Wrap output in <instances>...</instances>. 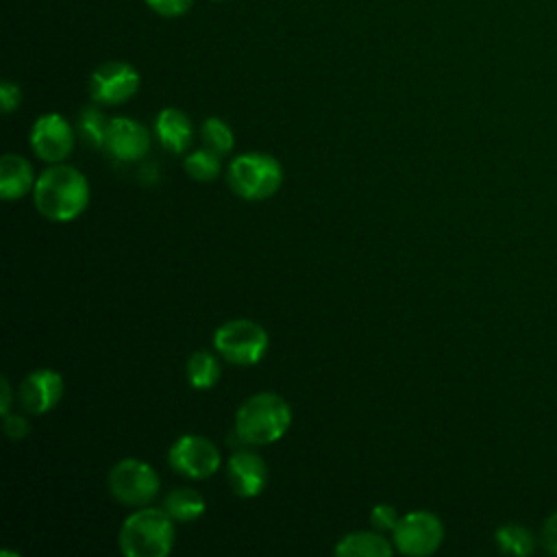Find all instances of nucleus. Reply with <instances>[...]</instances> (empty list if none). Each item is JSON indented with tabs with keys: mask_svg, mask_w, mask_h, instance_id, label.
Here are the masks:
<instances>
[{
	"mask_svg": "<svg viewBox=\"0 0 557 557\" xmlns=\"http://www.w3.org/2000/svg\"><path fill=\"white\" fill-rule=\"evenodd\" d=\"M35 207L52 222H70L78 218L89 202V183L72 165L57 163L35 181Z\"/></svg>",
	"mask_w": 557,
	"mask_h": 557,
	"instance_id": "1",
	"label": "nucleus"
},
{
	"mask_svg": "<svg viewBox=\"0 0 557 557\" xmlns=\"http://www.w3.org/2000/svg\"><path fill=\"white\" fill-rule=\"evenodd\" d=\"M292 424V409L283 396L259 392L244 400L235 413V435L252 446L281 440Z\"/></svg>",
	"mask_w": 557,
	"mask_h": 557,
	"instance_id": "2",
	"label": "nucleus"
},
{
	"mask_svg": "<svg viewBox=\"0 0 557 557\" xmlns=\"http://www.w3.org/2000/svg\"><path fill=\"white\" fill-rule=\"evenodd\" d=\"M174 537L170 513L165 509L144 507L122 522L117 542L126 557H165L174 546Z\"/></svg>",
	"mask_w": 557,
	"mask_h": 557,
	"instance_id": "3",
	"label": "nucleus"
},
{
	"mask_svg": "<svg viewBox=\"0 0 557 557\" xmlns=\"http://www.w3.org/2000/svg\"><path fill=\"white\" fill-rule=\"evenodd\" d=\"M231 189L244 200L270 198L283 183L281 163L265 152H246L231 161L226 170Z\"/></svg>",
	"mask_w": 557,
	"mask_h": 557,
	"instance_id": "4",
	"label": "nucleus"
},
{
	"mask_svg": "<svg viewBox=\"0 0 557 557\" xmlns=\"http://www.w3.org/2000/svg\"><path fill=\"white\" fill-rule=\"evenodd\" d=\"M215 350L235 366H252L263 359L268 350V333L252 320H228L213 333Z\"/></svg>",
	"mask_w": 557,
	"mask_h": 557,
	"instance_id": "5",
	"label": "nucleus"
},
{
	"mask_svg": "<svg viewBox=\"0 0 557 557\" xmlns=\"http://www.w3.org/2000/svg\"><path fill=\"white\" fill-rule=\"evenodd\" d=\"M109 492L122 505H146L159 492V474L141 459H122L109 472Z\"/></svg>",
	"mask_w": 557,
	"mask_h": 557,
	"instance_id": "6",
	"label": "nucleus"
},
{
	"mask_svg": "<svg viewBox=\"0 0 557 557\" xmlns=\"http://www.w3.org/2000/svg\"><path fill=\"white\" fill-rule=\"evenodd\" d=\"M444 540L442 520L431 511H409L400 516L398 524L392 531L394 548L403 555L424 557L440 548Z\"/></svg>",
	"mask_w": 557,
	"mask_h": 557,
	"instance_id": "7",
	"label": "nucleus"
},
{
	"mask_svg": "<svg viewBox=\"0 0 557 557\" xmlns=\"http://www.w3.org/2000/svg\"><path fill=\"white\" fill-rule=\"evenodd\" d=\"M168 463L187 479H207L220 470L222 457L202 435H181L168 450Z\"/></svg>",
	"mask_w": 557,
	"mask_h": 557,
	"instance_id": "8",
	"label": "nucleus"
},
{
	"mask_svg": "<svg viewBox=\"0 0 557 557\" xmlns=\"http://www.w3.org/2000/svg\"><path fill=\"white\" fill-rule=\"evenodd\" d=\"M139 89V74L133 65L109 61L100 65L89 78V94L100 104H120L135 96Z\"/></svg>",
	"mask_w": 557,
	"mask_h": 557,
	"instance_id": "9",
	"label": "nucleus"
},
{
	"mask_svg": "<svg viewBox=\"0 0 557 557\" xmlns=\"http://www.w3.org/2000/svg\"><path fill=\"white\" fill-rule=\"evenodd\" d=\"M33 152L48 163H61L74 148V131L59 113L41 115L30 128Z\"/></svg>",
	"mask_w": 557,
	"mask_h": 557,
	"instance_id": "10",
	"label": "nucleus"
},
{
	"mask_svg": "<svg viewBox=\"0 0 557 557\" xmlns=\"http://www.w3.org/2000/svg\"><path fill=\"white\" fill-rule=\"evenodd\" d=\"M150 148V135L148 131L131 120V117H113L109 120L107 137H104V150L122 163H133L146 157Z\"/></svg>",
	"mask_w": 557,
	"mask_h": 557,
	"instance_id": "11",
	"label": "nucleus"
},
{
	"mask_svg": "<svg viewBox=\"0 0 557 557\" xmlns=\"http://www.w3.org/2000/svg\"><path fill=\"white\" fill-rule=\"evenodd\" d=\"M20 405L28 413H46L54 409L63 396V376L50 368H39L26 374L20 385Z\"/></svg>",
	"mask_w": 557,
	"mask_h": 557,
	"instance_id": "12",
	"label": "nucleus"
},
{
	"mask_svg": "<svg viewBox=\"0 0 557 557\" xmlns=\"http://www.w3.org/2000/svg\"><path fill=\"white\" fill-rule=\"evenodd\" d=\"M226 479L231 490L242 498L259 496L268 483V466L252 450H235L226 463Z\"/></svg>",
	"mask_w": 557,
	"mask_h": 557,
	"instance_id": "13",
	"label": "nucleus"
},
{
	"mask_svg": "<svg viewBox=\"0 0 557 557\" xmlns=\"http://www.w3.org/2000/svg\"><path fill=\"white\" fill-rule=\"evenodd\" d=\"M154 131L159 137V144L174 154H181L191 144V122L189 117L178 109H163L154 120Z\"/></svg>",
	"mask_w": 557,
	"mask_h": 557,
	"instance_id": "14",
	"label": "nucleus"
},
{
	"mask_svg": "<svg viewBox=\"0 0 557 557\" xmlns=\"http://www.w3.org/2000/svg\"><path fill=\"white\" fill-rule=\"evenodd\" d=\"M35 183L33 165L20 154H4L0 161V196L4 200H17L30 191Z\"/></svg>",
	"mask_w": 557,
	"mask_h": 557,
	"instance_id": "15",
	"label": "nucleus"
},
{
	"mask_svg": "<svg viewBox=\"0 0 557 557\" xmlns=\"http://www.w3.org/2000/svg\"><path fill=\"white\" fill-rule=\"evenodd\" d=\"M394 550V544H389L381 531H355L344 535L335 546L337 557H392Z\"/></svg>",
	"mask_w": 557,
	"mask_h": 557,
	"instance_id": "16",
	"label": "nucleus"
},
{
	"mask_svg": "<svg viewBox=\"0 0 557 557\" xmlns=\"http://www.w3.org/2000/svg\"><path fill=\"white\" fill-rule=\"evenodd\" d=\"M163 509L176 522H194L205 513V498L191 487H178L165 496Z\"/></svg>",
	"mask_w": 557,
	"mask_h": 557,
	"instance_id": "17",
	"label": "nucleus"
},
{
	"mask_svg": "<svg viewBox=\"0 0 557 557\" xmlns=\"http://www.w3.org/2000/svg\"><path fill=\"white\" fill-rule=\"evenodd\" d=\"M187 381L194 389H211L220 381V363L207 350H196L185 366Z\"/></svg>",
	"mask_w": 557,
	"mask_h": 557,
	"instance_id": "18",
	"label": "nucleus"
},
{
	"mask_svg": "<svg viewBox=\"0 0 557 557\" xmlns=\"http://www.w3.org/2000/svg\"><path fill=\"white\" fill-rule=\"evenodd\" d=\"M494 537H496L498 548L507 555H529L535 548V540H533L531 531L520 524H513V522L498 527Z\"/></svg>",
	"mask_w": 557,
	"mask_h": 557,
	"instance_id": "19",
	"label": "nucleus"
},
{
	"mask_svg": "<svg viewBox=\"0 0 557 557\" xmlns=\"http://www.w3.org/2000/svg\"><path fill=\"white\" fill-rule=\"evenodd\" d=\"M109 120L104 113L96 107H85L78 115V133L85 144L91 148H104V137H107Z\"/></svg>",
	"mask_w": 557,
	"mask_h": 557,
	"instance_id": "20",
	"label": "nucleus"
},
{
	"mask_svg": "<svg viewBox=\"0 0 557 557\" xmlns=\"http://www.w3.org/2000/svg\"><path fill=\"white\" fill-rule=\"evenodd\" d=\"M183 165H185V172H187L191 178L202 181V183L218 178V174H220V170H222L220 154L213 152V150L207 148V146L200 148V150H196V152H191V154H187L185 161H183Z\"/></svg>",
	"mask_w": 557,
	"mask_h": 557,
	"instance_id": "21",
	"label": "nucleus"
},
{
	"mask_svg": "<svg viewBox=\"0 0 557 557\" xmlns=\"http://www.w3.org/2000/svg\"><path fill=\"white\" fill-rule=\"evenodd\" d=\"M200 135H202L205 146L211 148L218 154H226L235 146V137H233L231 126L224 120H220V117H207L202 122Z\"/></svg>",
	"mask_w": 557,
	"mask_h": 557,
	"instance_id": "22",
	"label": "nucleus"
},
{
	"mask_svg": "<svg viewBox=\"0 0 557 557\" xmlns=\"http://www.w3.org/2000/svg\"><path fill=\"white\" fill-rule=\"evenodd\" d=\"M398 520H400V516H398L396 507L385 505V503L376 505V507L370 511V522H372V527H374L376 531H381V533L394 531V527L398 524Z\"/></svg>",
	"mask_w": 557,
	"mask_h": 557,
	"instance_id": "23",
	"label": "nucleus"
},
{
	"mask_svg": "<svg viewBox=\"0 0 557 557\" xmlns=\"http://www.w3.org/2000/svg\"><path fill=\"white\" fill-rule=\"evenodd\" d=\"M540 544L544 550H548L550 555H557V511H553L544 524H542V533H540Z\"/></svg>",
	"mask_w": 557,
	"mask_h": 557,
	"instance_id": "24",
	"label": "nucleus"
},
{
	"mask_svg": "<svg viewBox=\"0 0 557 557\" xmlns=\"http://www.w3.org/2000/svg\"><path fill=\"white\" fill-rule=\"evenodd\" d=\"M150 4V9H154L157 13L165 15V17H174L185 13L194 0H146Z\"/></svg>",
	"mask_w": 557,
	"mask_h": 557,
	"instance_id": "25",
	"label": "nucleus"
},
{
	"mask_svg": "<svg viewBox=\"0 0 557 557\" xmlns=\"http://www.w3.org/2000/svg\"><path fill=\"white\" fill-rule=\"evenodd\" d=\"M28 431H30V424L24 416H15V413L4 416V433L9 435V440H24Z\"/></svg>",
	"mask_w": 557,
	"mask_h": 557,
	"instance_id": "26",
	"label": "nucleus"
},
{
	"mask_svg": "<svg viewBox=\"0 0 557 557\" xmlns=\"http://www.w3.org/2000/svg\"><path fill=\"white\" fill-rule=\"evenodd\" d=\"M0 100H2V111L4 113H11L20 107V100H22V94H20V87L11 81H4L0 85Z\"/></svg>",
	"mask_w": 557,
	"mask_h": 557,
	"instance_id": "27",
	"label": "nucleus"
},
{
	"mask_svg": "<svg viewBox=\"0 0 557 557\" xmlns=\"http://www.w3.org/2000/svg\"><path fill=\"white\" fill-rule=\"evenodd\" d=\"M0 389H2V396H0V413L2 418L7 413H11V403H13V396H11V383L7 379L0 381Z\"/></svg>",
	"mask_w": 557,
	"mask_h": 557,
	"instance_id": "28",
	"label": "nucleus"
}]
</instances>
